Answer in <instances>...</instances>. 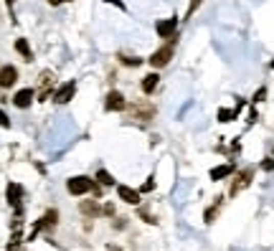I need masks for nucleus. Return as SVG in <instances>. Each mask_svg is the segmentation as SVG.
I'll return each instance as SVG.
<instances>
[{
	"instance_id": "aec40b11",
	"label": "nucleus",
	"mask_w": 274,
	"mask_h": 251,
	"mask_svg": "<svg viewBox=\"0 0 274 251\" xmlns=\"http://www.w3.org/2000/svg\"><path fill=\"white\" fill-rule=\"evenodd\" d=\"M218 200H221V198H216V203L206 211V223H213V218H216V213H218V206H221Z\"/></svg>"
},
{
	"instance_id": "cd10ccee",
	"label": "nucleus",
	"mask_w": 274,
	"mask_h": 251,
	"mask_svg": "<svg viewBox=\"0 0 274 251\" xmlns=\"http://www.w3.org/2000/svg\"><path fill=\"white\" fill-rule=\"evenodd\" d=\"M61 3H66V0H49V5H61Z\"/></svg>"
},
{
	"instance_id": "4be33fe9",
	"label": "nucleus",
	"mask_w": 274,
	"mask_h": 251,
	"mask_svg": "<svg viewBox=\"0 0 274 251\" xmlns=\"http://www.w3.org/2000/svg\"><path fill=\"white\" fill-rule=\"evenodd\" d=\"M198 5H201V0H191V8H188V13H186V15L191 18V15L196 13V8H198Z\"/></svg>"
},
{
	"instance_id": "0eeeda50",
	"label": "nucleus",
	"mask_w": 274,
	"mask_h": 251,
	"mask_svg": "<svg viewBox=\"0 0 274 251\" xmlns=\"http://www.w3.org/2000/svg\"><path fill=\"white\" fill-rule=\"evenodd\" d=\"M38 99L43 102V99H49V94H54L51 89H56L54 86V71H41V79H38Z\"/></svg>"
},
{
	"instance_id": "39448f33",
	"label": "nucleus",
	"mask_w": 274,
	"mask_h": 251,
	"mask_svg": "<svg viewBox=\"0 0 274 251\" xmlns=\"http://www.w3.org/2000/svg\"><path fill=\"white\" fill-rule=\"evenodd\" d=\"M74 94H76V81H66V84L56 86L51 97H54L56 104H66L68 99H74Z\"/></svg>"
},
{
	"instance_id": "412c9836",
	"label": "nucleus",
	"mask_w": 274,
	"mask_h": 251,
	"mask_svg": "<svg viewBox=\"0 0 274 251\" xmlns=\"http://www.w3.org/2000/svg\"><path fill=\"white\" fill-rule=\"evenodd\" d=\"M140 216H142V218H145L147 223H157V218H155V216H150L147 211H140Z\"/></svg>"
},
{
	"instance_id": "7ed1b4c3",
	"label": "nucleus",
	"mask_w": 274,
	"mask_h": 251,
	"mask_svg": "<svg viewBox=\"0 0 274 251\" xmlns=\"http://www.w3.org/2000/svg\"><path fill=\"white\" fill-rule=\"evenodd\" d=\"M252 178H254V168H246V170H241L236 178H234V183H231V188H229V195L234 198V195H239L241 190H246L252 186Z\"/></svg>"
},
{
	"instance_id": "5701e85b",
	"label": "nucleus",
	"mask_w": 274,
	"mask_h": 251,
	"mask_svg": "<svg viewBox=\"0 0 274 251\" xmlns=\"http://www.w3.org/2000/svg\"><path fill=\"white\" fill-rule=\"evenodd\" d=\"M152 188H155V178H147V183L142 186V190L147 193V190H152Z\"/></svg>"
},
{
	"instance_id": "b1692460",
	"label": "nucleus",
	"mask_w": 274,
	"mask_h": 251,
	"mask_svg": "<svg viewBox=\"0 0 274 251\" xmlns=\"http://www.w3.org/2000/svg\"><path fill=\"white\" fill-rule=\"evenodd\" d=\"M0 127H10V120H8L5 112H0Z\"/></svg>"
},
{
	"instance_id": "20e7f679",
	"label": "nucleus",
	"mask_w": 274,
	"mask_h": 251,
	"mask_svg": "<svg viewBox=\"0 0 274 251\" xmlns=\"http://www.w3.org/2000/svg\"><path fill=\"white\" fill-rule=\"evenodd\" d=\"M94 188V180L92 178H86V175H76V178H71L66 183V190L71 195H84V193H92Z\"/></svg>"
},
{
	"instance_id": "f3484780",
	"label": "nucleus",
	"mask_w": 274,
	"mask_h": 251,
	"mask_svg": "<svg viewBox=\"0 0 274 251\" xmlns=\"http://www.w3.org/2000/svg\"><path fill=\"white\" fill-rule=\"evenodd\" d=\"M117 61L122 63V66H140L142 59H135V56H127V54H117Z\"/></svg>"
},
{
	"instance_id": "9d476101",
	"label": "nucleus",
	"mask_w": 274,
	"mask_h": 251,
	"mask_svg": "<svg viewBox=\"0 0 274 251\" xmlns=\"http://www.w3.org/2000/svg\"><path fill=\"white\" fill-rule=\"evenodd\" d=\"M33 97H36V92H33V89H20V92H15L13 104H15L18 109H28V107H31V102H33Z\"/></svg>"
},
{
	"instance_id": "4468645a",
	"label": "nucleus",
	"mask_w": 274,
	"mask_h": 251,
	"mask_svg": "<svg viewBox=\"0 0 274 251\" xmlns=\"http://www.w3.org/2000/svg\"><path fill=\"white\" fill-rule=\"evenodd\" d=\"M231 173H234V165H231V163L218 165V168H213V170H211V180H223V178H229Z\"/></svg>"
},
{
	"instance_id": "a211bd4d",
	"label": "nucleus",
	"mask_w": 274,
	"mask_h": 251,
	"mask_svg": "<svg viewBox=\"0 0 274 251\" xmlns=\"http://www.w3.org/2000/svg\"><path fill=\"white\" fill-rule=\"evenodd\" d=\"M239 115V109H218V122H231Z\"/></svg>"
},
{
	"instance_id": "393cba45",
	"label": "nucleus",
	"mask_w": 274,
	"mask_h": 251,
	"mask_svg": "<svg viewBox=\"0 0 274 251\" xmlns=\"http://www.w3.org/2000/svg\"><path fill=\"white\" fill-rule=\"evenodd\" d=\"M264 94H267V89H259V92L254 94V99H252V102H262V99H264Z\"/></svg>"
},
{
	"instance_id": "9b49d317",
	"label": "nucleus",
	"mask_w": 274,
	"mask_h": 251,
	"mask_svg": "<svg viewBox=\"0 0 274 251\" xmlns=\"http://www.w3.org/2000/svg\"><path fill=\"white\" fill-rule=\"evenodd\" d=\"M117 195H120L125 203H130V206H137V203H140V190L130 188V186H117Z\"/></svg>"
},
{
	"instance_id": "ddd939ff",
	"label": "nucleus",
	"mask_w": 274,
	"mask_h": 251,
	"mask_svg": "<svg viewBox=\"0 0 274 251\" xmlns=\"http://www.w3.org/2000/svg\"><path fill=\"white\" fill-rule=\"evenodd\" d=\"M79 211H81L84 216H89V218H97V216L102 213V208H99L97 200H84V203L79 206Z\"/></svg>"
},
{
	"instance_id": "f8f14e48",
	"label": "nucleus",
	"mask_w": 274,
	"mask_h": 251,
	"mask_svg": "<svg viewBox=\"0 0 274 251\" xmlns=\"http://www.w3.org/2000/svg\"><path fill=\"white\" fill-rule=\"evenodd\" d=\"M5 195H8V203H10V206L20 208V198H23V188H20L18 183H10V186H8V190H5Z\"/></svg>"
},
{
	"instance_id": "c756f323",
	"label": "nucleus",
	"mask_w": 274,
	"mask_h": 251,
	"mask_svg": "<svg viewBox=\"0 0 274 251\" xmlns=\"http://www.w3.org/2000/svg\"><path fill=\"white\" fill-rule=\"evenodd\" d=\"M5 3H8V5H13V3H15V0H5Z\"/></svg>"
},
{
	"instance_id": "2eb2a0df",
	"label": "nucleus",
	"mask_w": 274,
	"mask_h": 251,
	"mask_svg": "<svg viewBox=\"0 0 274 251\" xmlns=\"http://www.w3.org/2000/svg\"><path fill=\"white\" fill-rule=\"evenodd\" d=\"M15 51H18L26 61H33V51H31V46H28L26 38H15Z\"/></svg>"
},
{
	"instance_id": "f03ea898",
	"label": "nucleus",
	"mask_w": 274,
	"mask_h": 251,
	"mask_svg": "<svg viewBox=\"0 0 274 251\" xmlns=\"http://www.w3.org/2000/svg\"><path fill=\"white\" fill-rule=\"evenodd\" d=\"M173 51H175V36L173 38H168V43L163 46V49H157L147 61H150V66L152 69H163V66H168L170 63V59H173Z\"/></svg>"
},
{
	"instance_id": "c85d7f7f",
	"label": "nucleus",
	"mask_w": 274,
	"mask_h": 251,
	"mask_svg": "<svg viewBox=\"0 0 274 251\" xmlns=\"http://www.w3.org/2000/svg\"><path fill=\"white\" fill-rule=\"evenodd\" d=\"M109 251H122L120 246H109Z\"/></svg>"
},
{
	"instance_id": "423d86ee",
	"label": "nucleus",
	"mask_w": 274,
	"mask_h": 251,
	"mask_svg": "<svg viewBox=\"0 0 274 251\" xmlns=\"http://www.w3.org/2000/svg\"><path fill=\"white\" fill-rule=\"evenodd\" d=\"M104 109H107V112H122V109H127V102H125V97H122V92H117V89H112V92L107 94V102H104Z\"/></svg>"
},
{
	"instance_id": "bb28decb",
	"label": "nucleus",
	"mask_w": 274,
	"mask_h": 251,
	"mask_svg": "<svg viewBox=\"0 0 274 251\" xmlns=\"http://www.w3.org/2000/svg\"><path fill=\"white\" fill-rule=\"evenodd\" d=\"M107 3H112V5H117V8H125V3H122V0H107Z\"/></svg>"
},
{
	"instance_id": "dca6fc26",
	"label": "nucleus",
	"mask_w": 274,
	"mask_h": 251,
	"mask_svg": "<svg viewBox=\"0 0 274 251\" xmlns=\"http://www.w3.org/2000/svg\"><path fill=\"white\" fill-rule=\"evenodd\" d=\"M157 81H160V76H157L155 71H152V74H147V76L142 79V92H145V94H152V92L157 89Z\"/></svg>"
},
{
	"instance_id": "f257e3e1",
	"label": "nucleus",
	"mask_w": 274,
	"mask_h": 251,
	"mask_svg": "<svg viewBox=\"0 0 274 251\" xmlns=\"http://www.w3.org/2000/svg\"><path fill=\"white\" fill-rule=\"evenodd\" d=\"M127 112H130V117L132 120H137V122H150L152 117H155V104L152 102H147V99H137V102H132L130 107H127Z\"/></svg>"
},
{
	"instance_id": "6e6552de",
	"label": "nucleus",
	"mask_w": 274,
	"mask_h": 251,
	"mask_svg": "<svg viewBox=\"0 0 274 251\" xmlns=\"http://www.w3.org/2000/svg\"><path fill=\"white\" fill-rule=\"evenodd\" d=\"M15 81H18V69L10 66V63H8V66H0V86H3V89H10Z\"/></svg>"
},
{
	"instance_id": "6ab92c4d",
	"label": "nucleus",
	"mask_w": 274,
	"mask_h": 251,
	"mask_svg": "<svg viewBox=\"0 0 274 251\" xmlns=\"http://www.w3.org/2000/svg\"><path fill=\"white\" fill-rule=\"evenodd\" d=\"M97 180H99L102 186H115V178H112L107 170H97Z\"/></svg>"
},
{
	"instance_id": "1a4fd4ad",
	"label": "nucleus",
	"mask_w": 274,
	"mask_h": 251,
	"mask_svg": "<svg viewBox=\"0 0 274 251\" xmlns=\"http://www.w3.org/2000/svg\"><path fill=\"white\" fill-rule=\"evenodd\" d=\"M175 28H178V18H168V20H160V23L155 26V31H157L160 38H173V36H175Z\"/></svg>"
},
{
	"instance_id": "a878e982",
	"label": "nucleus",
	"mask_w": 274,
	"mask_h": 251,
	"mask_svg": "<svg viewBox=\"0 0 274 251\" xmlns=\"http://www.w3.org/2000/svg\"><path fill=\"white\" fill-rule=\"evenodd\" d=\"M262 168H264V170H274V160H264Z\"/></svg>"
}]
</instances>
